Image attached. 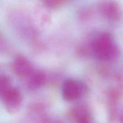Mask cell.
<instances>
[{"instance_id":"4","label":"cell","mask_w":123,"mask_h":123,"mask_svg":"<svg viewBox=\"0 0 123 123\" xmlns=\"http://www.w3.org/2000/svg\"><path fill=\"white\" fill-rule=\"evenodd\" d=\"M100 10L104 16L112 22H117L123 15L120 6L115 1L108 0L102 2L100 6Z\"/></svg>"},{"instance_id":"10","label":"cell","mask_w":123,"mask_h":123,"mask_svg":"<svg viewBox=\"0 0 123 123\" xmlns=\"http://www.w3.org/2000/svg\"><path fill=\"white\" fill-rule=\"evenodd\" d=\"M117 117H118L119 123H123V108L121 109Z\"/></svg>"},{"instance_id":"6","label":"cell","mask_w":123,"mask_h":123,"mask_svg":"<svg viewBox=\"0 0 123 123\" xmlns=\"http://www.w3.org/2000/svg\"><path fill=\"white\" fill-rule=\"evenodd\" d=\"M28 78V86L31 90L39 88L46 82L45 74L41 71L34 70Z\"/></svg>"},{"instance_id":"3","label":"cell","mask_w":123,"mask_h":123,"mask_svg":"<svg viewBox=\"0 0 123 123\" xmlns=\"http://www.w3.org/2000/svg\"><path fill=\"white\" fill-rule=\"evenodd\" d=\"M6 109L10 114H14L19 111L22 104V95L17 88L12 87L2 97Z\"/></svg>"},{"instance_id":"1","label":"cell","mask_w":123,"mask_h":123,"mask_svg":"<svg viewBox=\"0 0 123 123\" xmlns=\"http://www.w3.org/2000/svg\"><path fill=\"white\" fill-rule=\"evenodd\" d=\"M92 50L98 60L110 61L119 56V47L115 42L113 37L107 32H101L95 36L91 44Z\"/></svg>"},{"instance_id":"9","label":"cell","mask_w":123,"mask_h":123,"mask_svg":"<svg viewBox=\"0 0 123 123\" xmlns=\"http://www.w3.org/2000/svg\"><path fill=\"white\" fill-rule=\"evenodd\" d=\"M76 120L78 123H90L89 113H87V114L79 117L78 118H76Z\"/></svg>"},{"instance_id":"2","label":"cell","mask_w":123,"mask_h":123,"mask_svg":"<svg viewBox=\"0 0 123 123\" xmlns=\"http://www.w3.org/2000/svg\"><path fill=\"white\" fill-rule=\"evenodd\" d=\"M86 86L82 82L73 79H68L62 86L63 98L68 102H72L82 98L86 92Z\"/></svg>"},{"instance_id":"5","label":"cell","mask_w":123,"mask_h":123,"mask_svg":"<svg viewBox=\"0 0 123 123\" xmlns=\"http://www.w3.org/2000/svg\"><path fill=\"white\" fill-rule=\"evenodd\" d=\"M12 70L13 73L19 77H28L34 71L31 62L24 57H18L14 60Z\"/></svg>"},{"instance_id":"7","label":"cell","mask_w":123,"mask_h":123,"mask_svg":"<svg viewBox=\"0 0 123 123\" xmlns=\"http://www.w3.org/2000/svg\"><path fill=\"white\" fill-rule=\"evenodd\" d=\"M12 88L10 78L6 75L0 76V97H2Z\"/></svg>"},{"instance_id":"8","label":"cell","mask_w":123,"mask_h":123,"mask_svg":"<svg viewBox=\"0 0 123 123\" xmlns=\"http://www.w3.org/2000/svg\"><path fill=\"white\" fill-rule=\"evenodd\" d=\"M67 0H42L43 4L50 8H55L60 7Z\"/></svg>"}]
</instances>
